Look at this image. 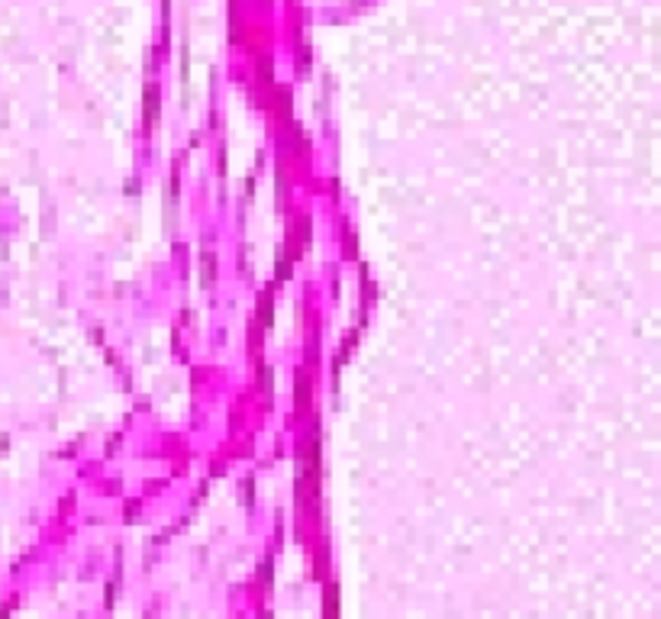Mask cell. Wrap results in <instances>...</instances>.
Instances as JSON below:
<instances>
[{"label": "cell", "mask_w": 661, "mask_h": 619, "mask_svg": "<svg viewBox=\"0 0 661 619\" xmlns=\"http://www.w3.org/2000/svg\"><path fill=\"white\" fill-rule=\"evenodd\" d=\"M213 281V255H203V284Z\"/></svg>", "instance_id": "cell-3"}, {"label": "cell", "mask_w": 661, "mask_h": 619, "mask_svg": "<svg viewBox=\"0 0 661 619\" xmlns=\"http://www.w3.org/2000/svg\"><path fill=\"white\" fill-rule=\"evenodd\" d=\"M268 297H271V290H265V294H262V323H265V326H271V323H274V319H271V307H268Z\"/></svg>", "instance_id": "cell-2"}, {"label": "cell", "mask_w": 661, "mask_h": 619, "mask_svg": "<svg viewBox=\"0 0 661 619\" xmlns=\"http://www.w3.org/2000/svg\"><path fill=\"white\" fill-rule=\"evenodd\" d=\"M310 410V374L307 371H297V413Z\"/></svg>", "instance_id": "cell-1"}]
</instances>
